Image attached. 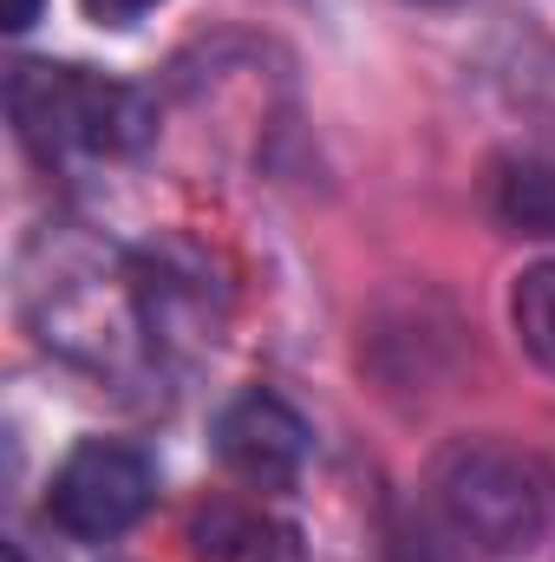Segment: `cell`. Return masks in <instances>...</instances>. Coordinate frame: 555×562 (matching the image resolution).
Segmentation results:
<instances>
[{
    "instance_id": "1",
    "label": "cell",
    "mask_w": 555,
    "mask_h": 562,
    "mask_svg": "<svg viewBox=\"0 0 555 562\" xmlns=\"http://www.w3.org/2000/svg\"><path fill=\"white\" fill-rule=\"evenodd\" d=\"M451 530L490 562L543 557L555 543V477L543 458L510 445H464L438 477Z\"/></svg>"
},
{
    "instance_id": "2",
    "label": "cell",
    "mask_w": 555,
    "mask_h": 562,
    "mask_svg": "<svg viewBox=\"0 0 555 562\" xmlns=\"http://www.w3.org/2000/svg\"><path fill=\"white\" fill-rule=\"evenodd\" d=\"M7 112H13V132L33 157H118V150H138L150 132V112L132 86L118 79H99L86 66H53V59H26L13 66L7 79Z\"/></svg>"
},
{
    "instance_id": "3",
    "label": "cell",
    "mask_w": 555,
    "mask_h": 562,
    "mask_svg": "<svg viewBox=\"0 0 555 562\" xmlns=\"http://www.w3.org/2000/svg\"><path fill=\"white\" fill-rule=\"evenodd\" d=\"M150 504V464L144 451L118 445V438H86L66 451V464L53 471L46 491V517L79 537V543H112L125 537Z\"/></svg>"
},
{
    "instance_id": "4",
    "label": "cell",
    "mask_w": 555,
    "mask_h": 562,
    "mask_svg": "<svg viewBox=\"0 0 555 562\" xmlns=\"http://www.w3.org/2000/svg\"><path fill=\"white\" fill-rule=\"evenodd\" d=\"M216 458L256 491H287L307 471V425L275 393H242L216 419Z\"/></svg>"
},
{
    "instance_id": "5",
    "label": "cell",
    "mask_w": 555,
    "mask_h": 562,
    "mask_svg": "<svg viewBox=\"0 0 555 562\" xmlns=\"http://www.w3.org/2000/svg\"><path fill=\"white\" fill-rule=\"evenodd\" d=\"M190 537H196L203 562H307L294 524L269 517L262 504H236V497H216Z\"/></svg>"
},
{
    "instance_id": "6",
    "label": "cell",
    "mask_w": 555,
    "mask_h": 562,
    "mask_svg": "<svg viewBox=\"0 0 555 562\" xmlns=\"http://www.w3.org/2000/svg\"><path fill=\"white\" fill-rule=\"evenodd\" d=\"M497 210L530 236H555V164H536V157L510 164L497 177Z\"/></svg>"
},
{
    "instance_id": "7",
    "label": "cell",
    "mask_w": 555,
    "mask_h": 562,
    "mask_svg": "<svg viewBox=\"0 0 555 562\" xmlns=\"http://www.w3.org/2000/svg\"><path fill=\"white\" fill-rule=\"evenodd\" d=\"M510 314H517V340H523V353H530L543 373H555V262H536L530 276L517 281Z\"/></svg>"
},
{
    "instance_id": "8",
    "label": "cell",
    "mask_w": 555,
    "mask_h": 562,
    "mask_svg": "<svg viewBox=\"0 0 555 562\" xmlns=\"http://www.w3.org/2000/svg\"><path fill=\"white\" fill-rule=\"evenodd\" d=\"M79 7H86L99 26H132V20H144L157 0H79Z\"/></svg>"
},
{
    "instance_id": "9",
    "label": "cell",
    "mask_w": 555,
    "mask_h": 562,
    "mask_svg": "<svg viewBox=\"0 0 555 562\" xmlns=\"http://www.w3.org/2000/svg\"><path fill=\"white\" fill-rule=\"evenodd\" d=\"M33 20H39V0H7V7H0V26H7V33H26Z\"/></svg>"
},
{
    "instance_id": "10",
    "label": "cell",
    "mask_w": 555,
    "mask_h": 562,
    "mask_svg": "<svg viewBox=\"0 0 555 562\" xmlns=\"http://www.w3.org/2000/svg\"><path fill=\"white\" fill-rule=\"evenodd\" d=\"M7 562H26V550H20V543H7Z\"/></svg>"
}]
</instances>
